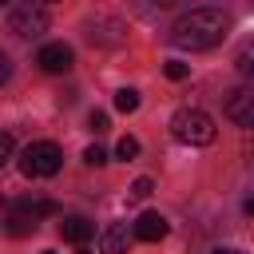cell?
<instances>
[{
  "label": "cell",
  "mask_w": 254,
  "mask_h": 254,
  "mask_svg": "<svg viewBox=\"0 0 254 254\" xmlns=\"http://www.w3.org/2000/svg\"><path fill=\"white\" fill-rule=\"evenodd\" d=\"M115 155H119L123 163H131V159L139 155V139H131V135H123V139L115 143Z\"/></svg>",
  "instance_id": "obj_14"
},
{
  "label": "cell",
  "mask_w": 254,
  "mask_h": 254,
  "mask_svg": "<svg viewBox=\"0 0 254 254\" xmlns=\"http://www.w3.org/2000/svg\"><path fill=\"white\" fill-rule=\"evenodd\" d=\"M214 254H242V250H230V246H218Z\"/></svg>",
  "instance_id": "obj_23"
},
{
  "label": "cell",
  "mask_w": 254,
  "mask_h": 254,
  "mask_svg": "<svg viewBox=\"0 0 254 254\" xmlns=\"http://www.w3.org/2000/svg\"><path fill=\"white\" fill-rule=\"evenodd\" d=\"M167 230H171V222H167L159 210H143V214L135 218V226H131V238H139V242H159V238H167Z\"/></svg>",
  "instance_id": "obj_6"
},
{
  "label": "cell",
  "mask_w": 254,
  "mask_h": 254,
  "mask_svg": "<svg viewBox=\"0 0 254 254\" xmlns=\"http://www.w3.org/2000/svg\"><path fill=\"white\" fill-rule=\"evenodd\" d=\"M226 115H230L238 127H254V91H250V87L230 91V99H226Z\"/></svg>",
  "instance_id": "obj_7"
},
{
  "label": "cell",
  "mask_w": 254,
  "mask_h": 254,
  "mask_svg": "<svg viewBox=\"0 0 254 254\" xmlns=\"http://www.w3.org/2000/svg\"><path fill=\"white\" fill-rule=\"evenodd\" d=\"M127 246H131L127 222H111V226L103 230V238H99V250H103V254H127Z\"/></svg>",
  "instance_id": "obj_11"
},
{
  "label": "cell",
  "mask_w": 254,
  "mask_h": 254,
  "mask_svg": "<svg viewBox=\"0 0 254 254\" xmlns=\"http://www.w3.org/2000/svg\"><path fill=\"white\" fill-rule=\"evenodd\" d=\"M87 40L103 44V48H119L123 44V24L119 20H91L87 24Z\"/></svg>",
  "instance_id": "obj_8"
},
{
  "label": "cell",
  "mask_w": 254,
  "mask_h": 254,
  "mask_svg": "<svg viewBox=\"0 0 254 254\" xmlns=\"http://www.w3.org/2000/svg\"><path fill=\"white\" fill-rule=\"evenodd\" d=\"M171 135L179 143H187V147H206V143H214L218 127H214V119L202 107H179L171 115Z\"/></svg>",
  "instance_id": "obj_2"
},
{
  "label": "cell",
  "mask_w": 254,
  "mask_h": 254,
  "mask_svg": "<svg viewBox=\"0 0 254 254\" xmlns=\"http://www.w3.org/2000/svg\"><path fill=\"white\" fill-rule=\"evenodd\" d=\"M40 222L32 218V214H20V210H8V218H4V230L12 234V238H24V234H32Z\"/></svg>",
  "instance_id": "obj_12"
},
{
  "label": "cell",
  "mask_w": 254,
  "mask_h": 254,
  "mask_svg": "<svg viewBox=\"0 0 254 254\" xmlns=\"http://www.w3.org/2000/svg\"><path fill=\"white\" fill-rule=\"evenodd\" d=\"M226 28H230V16H226L222 8H190V12H183V16L175 20L171 44L190 48V52H206V48L222 44Z\"/></svg>",
  "instance_id": "obj_1"
},
{
  "label": "cell",
  "mask_w": 254,
  "mask_h": 254,
  "mask_svg": "<svg viewBox=\"0 0 254 254\" xmlns=\"http://www.w3.org/2000/svg\"><path fill=\"white\" fill-rule=\"evenodd\" d=\"M12 79V60H8V52H0V83H8Z\"/></svg>",
  "instance_id": "obj_21"
},
{
  "label": "cell",
  "mask_w": 254,
  "mask_h": 254,
  "mask_svg": "<svg viewBox=\"0 0 254 254\" xmlns=\"http://www.w3.org/2000/svg\"><path fill=\"white\" fill-rule=\"evenodd\" d=\"M87 127H91L95 135H99V131H107V111H91V115H87Z\"/></svg>",
  "instance_id": "obj_19"
},
{
  "label": "cell",
  "mask_w": 254,
  "mask_h": 254,
  "mask_svg": "<svg viewBox=\"0 0 254 254\" xmlns=\"http://www.w3.org/2000/svg\"><path fill=\"white\" fill-rule=\"evenodd\" d=\"M151 190H155V183H151V179H147V175H143V179H135V183H131V194H135V198H147V194H151Z\"/></svg>",
  "instance_id": "obj_18"
},
{
  "label": "cell",
  "mask_w": 254,
  "mask_h": 254,
  "mask_svg": "<svg viewBox=\"0 0 254 254\" xmlns=\"http://www.w3.org/2000/svg\"><path fill=\"white\" fill-rule=\"evenodd\" d=\"M60 167H64V151H60L56 143H48V139L28 143V147L20 151V171H24L28 179H52Z\"/></svg>",
  "instance_id": "obj_4"
},
{
  "label": "cell",
  "mask_w": 254,
  "mask_h": 254,
  "mask_svg": "<svg viewBox=\"0 0 254 254\" xmlns=\"http://www.w3.org/2000/svg\"><path fill=\"white\" fill-rule=\"evenodd\" d=\"M40 4H56V0H40Z\"/></svg>",
  "instance_id": "obj_26"
},
{
  "label": "cell",
  "mask_w": 254,
  "mask_h": 254,
  "mask_svg": "<svg viewBox=\"0 0 254 254\" xmlns=\"http://www.w3.org/2000/svg\"><path fill=\"white\" fill-rule=\"evenodd\" d=\"M8 32L20 40H36L48 32V8L40 0H16L8 8Z\"/></svg>",
  "instance_id": "obj_3"
},
{
  "label": "cell",
  "mask_w": 254,
  "mask_h": 254,
  "mask_svg": "<svg viewBox=\"0 0 254 254\" xmlns=\"http://www.w3.org/2000/svg\"><path fill=\"white\" fill-rule=\"evenodd\" d=\"M8 210H20V214H32V218L40 222V218H48V214H56L60 206H56L52 198H44V194H24V198H16V202H8Z\"/></svg>",
  "instance_id": "obj_9"
},
{
  "label": "cell",
  "mask_w": 254,
  "mask_h": 254,
  "mask_svg": "<svg viewBox=\"0 0 254 254\" xmlns=\"http://www.w3.org/2000/svg\"><path fill=\"white\" fill-rule=\"evenodd\" d=\"M115 107H119L123 115L139 111V91H135V87H119V91H115Z\"/></svg>",
  "instance_id": "obj_13"
},
{
  "label": "cell",
  "mask_w": 254,
  "mask_h": 254,
  "mask_svg": "<svg viewBox=\"0 0 254 254\" xmlns=\"http://www.w3.org/2000/svg\"><path fill=\"white\" fill-rule=\"evenodd\" d=\"M155 8H171V4H179V0H151Z\"/></svg>",
  "instance_id": "obj_22"
},
{
  "label": "cell",
  "mask_w": 254,
  "mask_h": 254,
  "mask_svg": "<svg viewBox=\"0 0 254 254\" xmlns=\"http://www.w3.org/2000/svg\"><path fill=\"white\" fill-rule=\"evenodd\" d=\"M238 71H242V75H250V71H254V64H250V48H242V52H238Z\"/></svg>",
  "instance_id": "obj_20"
},
{
  "label": "cell",
  "mask_w": 254,
  "mask_h": 254,
  "mask_svg": "<svg viewBox=\"0 0 254 254\" xmlns=\"http://www.w3.org/2000/svg\"><path fill=\"white\" fill-rule=\"evenodd\" d=\"M75 254H91V250H87V246H79V250H75Z\"/></svg>",
  "instance_id": "obj_24"
},
{
  "label": "cell",
  "mask_w": 254,
  "mask_h": 254,
  "mask_svg": "<svg viewBox=\"0 0 254 254\" xmlns=\"http://www.w3.org/2000/svg\"><path fill=\"white\" fill-rule=\"evenodd\" d=\"M163 71H167V79H187V75H190V64H183V60H167Z\"/></svg>",
  "instance_id": "obj_15"
},
{
  "label": "cell",
  "mask_w": 254,
  "mask_h": 254,
  "mask_svg": "<svg viewBox=\"0 0 254 254\" xmlns=\"http://www.w3.org/2000/svg\"><path fill=\"white\" fill-rule=\"evenodd\" d=\"M40 254H56V250H40Z\"/></svg>",
  "instance_id": "obj_25"
},
{
  "label": "cell",
  "mask_w": 254,
  "mask_h": 254,
  "mask_svg": "<svg viewBox=\"0 0 254 254\" xmlns=\"http://www.w3.org/2000/svg\"><path fill=\"white\" fill-rule=\"evenodd\" d=\"M83 163H87V167H103V163H107V151H103L99 143H91V147L83 151Z\"/></svg>",
  "instance_id": "obj_16"
},
{
  "label": "cell",
  "mask_w": 254,
  "mask_h": 254,
  "mask_svg": "<svg viewBox=\"0 0 254 254\" xmlns=\"http://www.w3.org/2000/svg\"><path fill=\"white\" fill-rule=\"evenodd\" d=\"M36 64H40V71H48V75H64V71L75 64V52H71L64 40H56V44H44V48L36 52Z\"/></svg>",
  "instance_id": "obj_5"
},
{
  "label": "cell",
  "mask_w": 254,
  "mask_h": 254,
  "mask_svg": "<svg viewBox=\"0 0 254 254\" xmlns=\"http://www.w3.org/2000/svg\"><path fill=\"white\" fill-rule=\"evenodd\" d=\"M0 4H8V0H0Z\"/></svg>",
  "instance_id": "obj_27"
},
{
  "label": "cell",
  "mask_w": 254,
  "mask_h": 254,
  "mask_svg": "<svg viewBox=\"0 0 254 254\" xmlns=\"http://www.w3.org/2000/svg\"><path fill=\"white\" fill-rule=\"evenodd\" d=\"M60 234H64L67 242H75V246H87V242H91V234H95V222H87L83 214H71V218H64V222H60Z\"/></svg>",
  "instance_id": "obj_10"
},
{
  "label": "cell",
  "mask_w": 254,
  "mask_h": 254,
  "mask_svg": "<svg viewBox=\"0 0 254 254\" xmlns=\"http://www.w3.org/2000/svg\"><path fill=\"white\" fill-rule=\"evenodd\" d=\"M12 155H16V139H12L8 131H0V167H4Z\"/></svg>",
  "instance_id": "obj_17"
}]
</instances>
